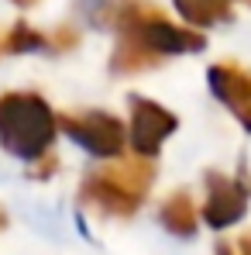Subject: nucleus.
Instances as JSON below:
<instances>
[{"label": "nucleus", "instance_id": "nucleus-14", "mask_svg": "<svg viewBox=\"0 0 251 255\" xmlns=\"http://www.w3.org/2000/svg\"><path fill=\"white\" fill-rule=\"evenodd\" d=\"M217 255H234V249H227V245H217Z\"/></svg>", "mask_w": 251, "mask_h": 255}, {"label": "nucleus", "instance_id": "nucleus-10", "mask_svg": "<svg viewBox=\"0 0 251 255\" xmlns=\"http://www.w3.org/2000/svg\"><path fill=\"white\" fill-rule=\"evenodd\" d=\"M162 224H166L172 235H179V238H189V235H196V204H193V197L189 193H172L166 204H162Z\"/></svg>", "mask_w": 251, "mask_h": 255}, {"label": "nucleus", "instance_id": "nucleus-4", "mask_svg": "<svg viewBox=\"0 0 251 255\" xmlns=\"http://www.w3.org/2000/svg\"><path fill=\"white\" fill-rule=\"evenodd\" d=\"M175 114L166 111L162 104L148 100V97H131V145H134V155L141 159H152L162 141L175 131Z\"/></svg>", "mask_w": 251, "mask_h": 255}, {"label": "nucleus", "instance_id": "nucleus-2", "mask_svg": "<svg viewBox=\"0 0 251 255\" xmlns=\"http://www.w3.org/2000/svg\"><path fill=\"white\" fill-rule=\"evenodd\" d=\"M59 134V114L38 93H0V145L24 159L38 162L48 155Z\"/></svg>", "mask_w": 251, "mask_h": 255}, {"label": "nucleus", "instance_id": "nucleus-15", "mask_svg": "<svg viewBox=\"0 0 251 255\" xmlns=\"http://www.w3.org/2000/svg\"><path fill=\"white\" fill-rule=\"evenodd\" d=\"M14 3H21V7H28V3H35V0H14Z\"/></svg>", "mask_w": 251, "mask_h": 255}, {"label": "nucleus", "instance_id": "nucleus-1", "mask_svg": "<svg viewBox=\"0 0 251 255\" xmlns=\"http://www.w3.org/2000/svg\"><path fill=\"white\" fill-rule=\"evenodd\" d=\"M114 28H117V45L110 52V69L121 73V76L152 69L166 55L200 52L207 45V38L196 28L172 24L152 3H127Z\"/></svg>", "mask_w": 251, "mask_h": 255}, {"label": "nucleus", "instance_id": "nucleus-3", "mask_svg": "<svg viewBox=\"0 0 251 255\" xmlns=\"http://www.w3.org/2000/svg\"><path fill=\"white\" fill-rule=\"evenodd\" d=\"M59 128L89 155L117 159L124 152V125L107 111H83V114H59Z\"/></svg>", "mask_w": 251, "mask_h": 255}, {"label": "nucleus", "instance_id": "nucleus-9", "mask_svg": "<svg viewBox=\"0 0 251 255\" xmlns=\"http://www.w3.org/2000/svg\"><path fill=\"white\" fill-rule=\"evenodd\" d=\"M175 10L182 14V21L189 28H210V24H220L231 17V7L234 0H172Z\"/></svg>", "mask_w": 251, "mask_h": 255}, {"label": "nucleus", "instance_id": "nucleus-8", "mask_svg": "<svg viewBox=\"0 0 251 255\" xmlns=\"http://www.w3.org/2000/svg\"><path fill=\"white\" fill-rule=\"evenodd\" d=\"M103 172H107L121 190H127L131 197H138V200H145V193L152 190V179H155V166H152V159H141V155L117 159V162L103 166Z\"/></svg>", "mask_w": 251, "mask_h": 255}, {"label": "nucleus", "instance_id": "nucleus-11", "mask_svg": "<svg viewBox=\"0 0 251 255\" xmlns=\"http://www.w3.org/2000/svg\"><path fill=\"white\" fill-rule=\"evenodd\" d=\"M52 48V42L45 38L42 31L28 28L24 21H17L14 28H7L0 35V55H21V52H45Z\"/></svg>", "mask_w": 251, "mask_h": 255}, {"label": "nucleus", "instance_id": "nucleus-17", "mask_svg": "<svg viewBox=\"0 0 251 255\" xmlns=\"http://www.w3.org/2000/svg\"><path fill=\"white\" fill-rule=\"evenodd\" d=\"M248 3H251V0H248Z\"/></svg>", "mask_w": 251, "mask_h": 255}, {"label": "nucleus", "instance_id": "nucleus-13", "mask_svg": "<svg viewBox=\"0 0 251 255\" xmlns=\"http://www.w3.org/2000/svg\"><path fill=\"white\" fill-rule=\"evenodd\" d=\"M241 255H251V231L241 235Z\"/></svg>", "mask_w": 251, "mask_h": 255}, {"label": "nucleus", "instance_id": "nucleus-7", "mask_svg": "<svg viewBox=\"0 0 251 255\" xmlns=\"http://www.w3.org/2000/svg\"><path fill=\"white\" fill-rule=\"evenodd\" d=\"M80 200H83L86 207H93V211L100 214V217H131V214L141 207V200L138 197H131L127 190H121L107 172H89L83 179V186H80Z\"/></svg>", "mask_w": 251, "mask_h": 255}, {"label": "nucleus", "instance_id": "nucleus-16", "mask_svg": "<svg viewBox=\"0 0 251 255\" xmlns=\"http://www.w3.org/2000/svg\"><path fill=\"white\" fill-rule=\"evenodd\" d=\"M3 224H7V214H3V211H0V228H3Z\"/></svg>", "mask_w": 251, "mask_h": 255}, {"label": "nucleus", "instance_id": "nucleus-6", "mask_svg": "<svg viewBox=\"0 0 251 255\" xmlns=\"http://www.w3.org/2000/svg\"><path fill=\"white\" fill-rule=\"evenodd\" d=\"M213 97L251 131V69H241L234 62H217L207 73Z\"/></svg>", "mask_w": 251, "mask_h": 255}, {"label": "nucleus", "instance_id": "nucleus-12", "mask_svg": "<svg viewBox=\"0 0 251 255\" xmlns=\"http://www.w3.org/2000/svg\"><path fill=\"white\" fill-rule=\"evenodd\" d=\"M76 7L89 28H114L127 0H76Z\"/></svg>", "mask_w": 251, "mask_h": 255}, {"label": "nucleus", "instance_id": "nucleus-5", "mask_svg": "<svg viewBox=\"0 0 251 255\" xmlns=\"http://www.w3.org/2000/svg\"><path fill=\"white\" fill-rule=\"evenodd\" d=\"M248 214V190L220 172H207V204H203V221L210 228H231Z\"/></svg>", "mask_w": 251, "mask_h": 255}]
</instances>
